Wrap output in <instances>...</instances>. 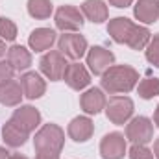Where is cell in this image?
Masks as SVG:
<instances>
[{
  "label": "cell",
  "mask_w": 159,
  "mask_h": 159,
  "mask_svg": "<svg viewBox=\"0 0 159 159\" xmlns=\"http://www.w3.org/2000/svg\"><path fill=\"white\" fill-rule=\"evenodd\" d=\"M106 94L98 87H91L80 96V106L87 115H98L106 107Z\"/></svg>",
  "instance_id": "4fadbf2b"
},
{
  "label": "cell",
  "mask_w": 159,
  "mask_h": 159,
  "mask_svg": "<svg viewBox=\"0 0 159 159\" xmlns=\"http://www.w3.org/2000/svg\"><path fill=\"white\" fill-rule=\"evenodd\" d=\"M13 74H15V69L9 65V61H0V87L7 81L13 80Z\"/></svg>",
  "instance_id": "83f0119b"
},
{
  "label": "cell",
  "mask_w": 159,
  "mask_h": 159,
  "mask_svg": "<svg viewBox=\"0 0 159 159\" xmlns=\"http://www.w3.org/2000/svg\"><path fill=\"white\" fill-rule=\"evenodd\" d=\"M22 96H24V93H22L20 81H17V80H11L0 87V104L2 106H7V107L19 106L22 102Z\"/></svg>",
  "instance_id": "ffe728a7"
},
{
  "label": "cell",
  "mask_w": 159,
  "mask_h": 159,
  "mask_svg": "<svg viewBox=\"0 0 159 159\" xmlns=\"http://www.w3.org/2000/svg\"><path fill=\"white\" fill-rule=\"evenodd\" d=\"M28 131H24L22 128H19L13 120L9 119L4 126H2V139L7 146L11 148H19V146H24L26 141H28Z\"/></svg>",
  "instance_id": "ac0fdd59"
},
{
  "label": "cell",
  "mask_w": 159,
  "mask_h": 159,
  "mask_svg": "<svg viewBox=\"0 0 159 159\" xmlns=\"http://www.w3.org/2000/svg\"><path fill=\"white\" fill-rule=\"evenodd\" d=\"M69 63L65 59V56L59 50H48L39 61V69L41 72L50 80V81H59L65 76Z\"/></svg>",
  "instance_id": "277c9868"
},
{
  "label": "cell",
  "mask_w": 159,
  "mask_h": 159,
  "mask_svg": "<svg viewBox=\"0 0 159 159\" xmlns=\"http://www.w3.org/2000/svg\"><path fill=\"white\" fill-rule=\"evenodd\" d=\"M81 13L87 20H91L94 24H102L109 17V9L104 0H85L81 4Z\"/></svg>",
  "instance_id": "e0dca14e"
},
{
  "label": "cell",
  "mask_w": 159,
  "mask_h": 159,
  "mask_svg": "<svg viewBox=\"0 0 159 159\" xmlns=\"http://www.w3.org/2000/svg\"><path fill=\"white\" fill-rule=\"evenodd\" d=\"M115 63V54L104 46H93L87 50V65L94 76H102Z\"/></svg>",
  "instance_id": "ba28073f"
},
{
  "label": "cell",
  "mask_w": 159,
  "mask_h": 159,
  "mask_svg": "<svg viewBox=\"0 0 159 159\" xmlns=\"http://www.w3.org/2000/svg\"><path fill=\"white\" fill-rule=\"evenodd\" d=\"M54 22H56V28L61 30L63 34H70V32H78L83 26V13L81 9L74 7V6H61L57 11H56V17H54Z\"/></svg>",
  "instance_id": "5b68a950"
},
{
  "label": "cell",
  "mask_w": 159,
  "mask_h": 159,
  "mask_svg": "<svg viewBox=\"0 0 159 159\" xmlns=\"http://www.w3.org/2000/svg\"><path fill=\"white\" fill-rule=\"evenodd\" d=\"M67 133L74 143H87L94 133V124L89 117H76L70 120Z\"/></svg>",
  "instance_id": "9a60e30c"
},
{
  "label": "cell",
  "mask_w": 159,
  "mask_h": 159,
  "mask_svg": "<svg viewBox=\"0 0 159 159\" xmlns=\"http://www.w3.org/2000/svg\"><path fill=\"white\" fill-rule=\"evenodd\" d=\"M11 120H13L19 128H22L24 131L32 133V131L41 124V113H39V109H35L34 106H20L19 109L13 111Z\"/></svg>",
  "instance_id": "30bf717a"
},
{
  "label": "cell",
  "mask_w": 159,
  "mask_h": 159,
  "mask_svg": "<svg viewBox=\"0 0 159 159\" xmlns=\"http://www.w3.org/2000/svg\"><path fill=\"white\" fill-rule=\"evenodd\" d=\"M126 139L133 144H148L154 139V124L148 117H135L126 126Z\"/></svg>",
  "instance_id": "52a82bcc"
},
{
  "label": "cell",
  "mask_w": 159,
  "mask_h": 159,
  "mask_svg": "<svg viewBox=\"0 0 159 159\" xmlns=\"http://www.w3.org/2000/svg\"><path fill=\"white\" fill-rule=\"evenodd\" d=\"M63 80H65V83H67L70 89H74V91H83V89L91 83V74H89V70H87L81 63L74 61V63H69Z\"/></svg>",
  "instance_id": "7c38bea8"
},
{
  "label": "cell",
  "mask_w": 159,
  "mask_h": 159,
  "mask_svg": "<svg viewBox=\"0 0 159 159\" xmlns=\"http://www.w3.org/2000/svg\"><path fill=\"white\" fill-rule=\"evenodd\" d=\"M150 39H152L150 30H148L146 26H139V24H137L135 30H133V35L128 41V46H129L131 50H144L146 44L150 43Z\"/></svg>",
  "instance_id": "603a6c76"
},
{
  "label": "cell",
  "mask_w": 159,
  "mask_h": 159,
  "mask_svg": "<svg viewBox=\"0 0 159 159\" xmlns=\"http://www.w3.org/2000/svg\"><path fill=\"white\" fill-rule=\"evenodd\" d=\"M139 81V72L129 67V65H111L104 74H102V91L109 94H119V93H129Z\"/></svg>",
  "instance_id": "6da1fadb"
},
{
  "label": "cell",
  "mask_w": 159,
  "mask_h": 159,
  "mask_svg": "<svg viewBox=\"0 0 159 159\" xmlns=\"http://www.w3.org/2000/svg\"><path fill=\"white\" fill-rule=\"evenodd\" d=\"M137 93L143 100H150L154 96H159V80L157 78H144L139 81Z\"/></svg>",
  "instance_id": "cb8c5ba5"
},
{
  "label": "cell",
  "mask_w": 159,
  "mask_h": 159,
  "mask_svg": "<svg viewBox=\"0 0 159 159\" xmlns=\"http://www.w3.org/2000/svg\"><path fill=\"white\" fill-rule=\"evenodd\" d=\"M54 6L50 0H28V13L30 17L37 19V20H44L52 15Z\"/></svg>",
  "instance_id": "7402d4cb"
},
{
  "label": "cell",
  "mask_w": 159,
  "mask_h": 159,
  "mask_svg": "<svg viewBox=\"0 0 159 159\" xmlns=\"http://www.w3.org/2000/svg\"><path fill=\"white\" fill-rule=\"evenodd\" d=\"M133 15L139 22L154 24L159 19V0H137Z\"/></svg>",
  "instance_id": "2e32d148"
},
{
  "label": "cell",
  "mask_w": 159,
  "mask_h": 159,
  "mask_svg": "<svg viewBox=\"0 0 159 159\" xmlns=\"http://www.w3.org/2000/svg\"><path fill=\"white\" fill-rule=\"evenodd\" d=\"M146 59L154 67H159V34L154 35L150 43L146 44Z\"/></svg>",
  "instance_id": "484cf974"
},
{
  "label": "cell",
  "mask_w": 159,
  "mask_h": 159,
  "mask_svg": "<svg viewBox=\"0 0 159 159\" xmlns=\"http://www.w3.org/2000/svg\"><path fill=\"white\" fill-rule=\"evenodd\" d=\"M35 159H59V154H48V152H37Z\"/></svg>",
  "instance_id": "f546056e"
},
{
  "label": "cell",
  "mask_w": 159,
  "mask_h": 159,
  "mask_svg": "<svg viewBox=\"0 0 159 159\" xmlns=\"http://www.w3.org/2000/svg\"><path fill=\"white\" fill-rule=\"evenodd\" d=\"M20 87L28 100H37L46 93V81L41 78L39 72H24L20 76Z\"/></svg>",
  "instance_id": "5bb4252c"
},
{
  "label": "cell",
  "mask_w": 159,
  "mask_h": 159,
  "mask_svg": "<svg viewBox=\"0 0 159 159\" xmlns=\"http://www.w3.org/2000/svg\"><path fill=\"white\" fill-rule=\"evenodd\" d=\"M9 159H28V157H26V156H22V154H11Z\"/></svg>",
  "instance_id": "e575fe53"
},
{
  "label": "cell",
  "mask_w": 159,
  "mask_h": 159,
  "mask_svg": "<svg viewBox=\"0 0 159 159\" xmlns=\"http://www.w3.org/2000/svg\"><path fill=\"white\" fill-rule=\"evenodd\" d=\"M6 54V41H2L0 39V57Z\"/></svg>",
  "instance_id": "836d02e7"
},
{
  "label": "cell",
  "mask_w": 159,
  "mask_h": 159,
  "mask_svg": "<svg viewBox=\"0 0 159 159\" xmlns=\"http://www.w3.org/2000/svg\"><path fill=\"white\" fill-rule=\"evenodd\" d=\"M7 61L15 69V72H20V70H26L32 65V54H30L28 48H24L20 44H13L7 50Z\"/></svg>",
  "instance_id": "44dd1931"
},
{
  "label": "cell",
  "mask_w": 159,
  "mask_h": 159,
  "mask_svg": "<svg viewBox=\"0 0 159 159\" xmlns=\"http://www.w3.org/2000/svg\"><path fill=\"white\" fill-rule=\"evenodd\" d=\"M154 124L159 128V104H157V107H156V113H154Z\"/></svg>",
  "instance_id": "d6a6232c"
},
{
  "label": "cell",
  "mask_w": 159,
  "mask_h": 159,
  "mask_svg": "<svg viewBox=\"0 0 159 159\" xmlns=\"http://www.w3.org/2000/svg\"><path fill=\"white\" fill-rule=\"evenodd\" d=\"M154 154H156V159H159V137L156 139V143H154Z\"/></svg>",
  "instance_id": "1f68e13d"
},
{
  "label": "cell",
  "mask_w": 159,
  "mask_h": 159,
  "mask_svg": "<svg viewBox=\"0 0 159 159\" xmlns=\"http://www.w3.org/2000/svg\"><path fill=\"white\" fill-rule=\"evenodd\" d=\"M9 156H11V154H9L6 148H2V146H0V159H9Z\"/></svg>",
  "instance_id": "4dcf8cb0"
},
{
  "label": "cell",
  "mask_w": 159,
  "mask_h": 159,
  "mask_svg": "<svg viewBox=\"0 0 159 159\" xmlns=\"http://www.w3.org/2000/svg\"><path fill=\"white\" fill-rule=\"evenodd\" d=\"M0 39L6 43H11L17 39V24L7 17L0 19Z\"/></svg>",
  "instance_id": "d4e9b609"
},
{
  "label": "cell",
  "mask_w": 159,
  "mask_h": 159,
  "mask_svg": "<svg viewBox=\"0 0 159 159\" xmlns=\"http://www.w3.org/2000/svg\"><path fill=\"white\" fill-rule=\"evenodd\" d=\"M128 152L126 146V137L119 131H111L104 135L100 141V156L102 159H122Z\"/></svg>",
  "instance_id": "9c48e42d"
},
{
  "label": "cell",
  "mask_w": 159,
  "mask_h": 159,
  "mask_svg": "<svg viewBox=\"0 0 159 159\" xmlns=\"http://www.w3.org/2000/svg\"><path fill=\"white\" fill-rule=\"evenodd\" d=\"M129 159H156L154 152L150 148H146V144H133L128 152Z\"/></svg>",
  "instance_id": "4316f807"
},
{
  "label": "cell",
  "mask_w": 159,
  "mask_h": 159,
  "mask_svg": "<svg viewBox=\"0 0 159 159\" xmlns=\"http://www.w3.org/2000/svg\"><path fill=\"white\" fill-rule=\"evenodd\" d=\"M109 4L115 6V7H119V9H122V7H129L133 4V0H109Z\"/></svg>",
  "instance_id": "f1b7e54d"
},
{
  "label": "cell",
  "mask_w": 159,
  "mask_h": 159,
  "mask_svg": "<svg viewBox=\"0 0 159 159\" xmlns=\"http://www.w3.org/2000/svg\"><path fill=\"white\" fill-rule=\"evenodd\" d=\"M57 48H59V52H61L65 57H69V59H72V61L81 59V57L87 54V50H89L87 39H85L83 35L76 34V32L63 34V35L57 39Z\"/></svg>",
  "instance_id": "8992f818"
},
{
  "label": "cell",
  "mask_w": 159,
  "mask_h": 159,
  "mask_svg": "<svg viewBox=\"0 0 159 159\" xmlns=\"http://www.w3.org/2000/svg\"><path fill=\"white\" fill-rule=\"evenodd\" d=\"M106 115L117 126H124L133 115V100L129 96H111L106 102Z\"/></svg>",
  "instance_id": "3957f363"
},
{
  "label": "cell",
  "mask_w": 159,
  "mask_h": 159,
  "mask_svg": "<svg viewBox=\"0 0 159 159\" xmlns=\"http://www.w3.org/2000/svg\"><path fill=\"white\" fill-rule=\"evenodd\" d=\"M135 22H131L129 19L126 17H115L109 20L107 24V34L111 35V39L119 44H128L129 37L133 35V30H135Z\"/></svg>",
  "instance_id": "8fae6325"
},
{
  "label": "cell",
  "mask_w": 159,
  "mask_h": 159,
  "mask_svg": "<svg viewBox=\"0 0 159 159\" xmlns=\"http://www.w3.org/2000/svg\"><path fill=\"white\" fill-rule=\"evenodd\" d=\"M54 43H56V32L52 28H35L28 37L30 48L35 52H44V50L52 48Z\"/></svg>",
  "instance_id": "d6986e66"
},
{
  "label": "cell",
  "mask_w": 159,
  "mask_h": 159,
  "mask_svg": "<svg viewBox=\"0 0 159 159\" xmlns=\"http://www.w3.org/2000/svg\"><path fill=\"white\" fill-rule=\"evenodd\" d=\"M65 144V131L57 124H44L34 137L35 152H48V154H61Z\"/></svg>",
  "instance_id": "7a4b0ae2"
}]
</instances>
